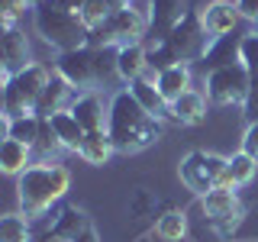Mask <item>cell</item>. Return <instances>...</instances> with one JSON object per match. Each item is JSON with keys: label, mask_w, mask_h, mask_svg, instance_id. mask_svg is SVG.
<instances>
[{"label": "cell", "mask_w": 258, "mask_h": 242, "mask_svg": "<svg viewBox=\"0 0 258 242\" xmlns=\"http://www.w3.org/2000/svg\"><path fill=\"white\" fill-rule=\"evenodd\" d=\"M107 107H110L107 133H110L113 149H116L119 155H136V152L155 145V139L161 136V119L152 116V113L129 94V87L113 94Z\"/></svg>", "instance_id": "cell-1"}, {"label": "cell", "mask_w": 258, "mask_h": 242, "mask_svg": "<svg viewBox=\"0 0 258 242\" xmlns=\"http://www.w3.org/2000/svg\"><path fill=\"white\" fill-rule=\"evenodd\" d=\"M71 188V171L58 161L52 165H32L20 174V210L23 216H45L52 204L68 194Z\"/></svg>", "instance_id": "cell-2"}, {"label": "cell", "mask_w": 258, "mask_h": 242, "mask_svg": "<svg viewBox=\"0 0 258 242\" xmlns=\"http://www.w3.org/2000/svg\"><path fill=\"white\" fill-rule=\"evenodd\" d=\"M32 23H36V32L45 39L52 48L58 52H75V48H84L87 39H91V29L84 26L81 13L68 10L58 0H42V4L32 7Z\"/></svg>", "instance_id": "cell-3"}, {"label": "cell", "mask_w": 258, "mask_h": 242, "mask_svg": "<svg viewBox=\"0 0 258 242\" xmlns=\"http://www.w3.org/2000/svg\"><path fill=\"white\" fill-rule=\"evenodd\" d=\"M55 75H61L71 87H97L110 75H116V48H75V52H58L55 58Z\"/></svg>", "instance_id": "cell-4"}, {"label": "cell", "mask_w": 258, "mask_h": 242, "mask_svg": "<svg viewBox=\"0 0 258 242\" xmlns=\"http://www.w3.org/2000/svg\"><path fill=\"white\" fill-rule=\"evenodd\" d=\"M149 32V7H123L110 16L103 26L91 29V39L87 45L91 48H119V45H129V42H139V36Z\"/></svg>", "instance_id": "cell-5"}, {"label": "cell", "mask_w": 258, "mask_h": 242, "mask_svg": "<svg viewBox=\"0 0 258 242\" xmlns=\"http://www.w3.org/2000/svg\"><path fill=\"white\" fill-rule=\"evenodd\" d=\"M45 84H48V71L42 65H29L20 75L4 78V123L26 116V113H36Z\"/></svg>", "instance_id": "cell-6"}, {"label": "cell", "mask_w": 258, "mask_h": 242, "mask_svg": "<svg viewBox=\"0 0 258 242\" xmlns=\"http://www.w3.org/2000/svg\"><path fill=\"white\" fill-rule=\"evenodd\" d=\"M168 45H171V52H174V58L177 62H204V55H207V48H210V32L204 26V13H197V10H187L177 20V26L168 32V39H165Z\"/></svg>", "instance_id": "cell-7"}, {"label": "cell", "mask_w": 258, "mask_h": 242, "mask_svg": "<svg viewBox=\"0 0 258 242\" xmlns=\"http://www.w3.org/2000/svg\"><path fill=\"white\" fill-rule=\"evenodd\" d=\"M226 171V158L213 155V152H200L194 149L187 155L181 158V165H177V174H181V184L194 194H210L216 191V181H220V174Z\"/></svg>", "instance_id": "cell-8"}, {"label": "cell", "mask_w": 258, "mask_h": 242, "mask_svg": "<svg viewBox=\"0 0 258 242\" xmlns=\"http://www.w3.org/2000/svg\"><path fill=\"white\" fill-rule=\"evenodd\" d=\"M248 84H252V75L242 62L226 65V68H216L204 78L207 87V100L220 103V107H229V103H242L248 94Z\"/></svg>", "instance_id": "cell-9"}, {"label": "cell", "mask_w": 258, "mask_h": 242, "mask_svg": "<svg viewBox=\"0 0 258 242\" xmlns=\"http://www.w3.org/2000/svg\"><path fill=\"white\" fill-rule=\"evenodd\" d=\"M200 210H204V216L223 232V236L236 229L242 223V213H245V207H242V200L236 197V191H220V188L200 197Z\"/></svg>", "instance_id": "cell-10"}, {"label": "cell", "mask_w": 258, "mask_h": 242, "mask_svg": "<svg viewBox=\"0 0 258 242\" xmlns=\"http://www.w3.org/2000/svg\"><path fill=\"white\" fill-rule=\"evenodd\" d=\"M184 13V0H149V39L165 42Z\"/></svg>", "instance_id": "cell-11"}, {"label": "cell", "mask_w": 258, "mask_h": 242, "mask_svg": "<svg viewBox=\"0 0 258 242\" xmlns=\"http://www.w3.org/2000/svg\"><path fill=\"white\" fill-rule=\"evenodd\" d=\"M107 113L110 107H103V97L87 91V94H78L75 103H71V116L84 126V133H100L107 129Z\"/></svg>", "instance_id": "cell-12"}, {"label": "cell", "mask_w": 258, "mask_h": 242, "mask_svg": "<svg viewBox=\"0 0 258 242\" xmlns=\"http://www.w3.org/2000/svg\"><path fill=\"white\" fill-rule=\"evenodd\" d=\"M75 87L68 84L61 75H55V78H48V84H45V91L42 97H39V107H36V116H55V113H61V110H71V103H75Z\"/></svg>", "instance_id": "cell-13"}, {"label": "cell", "mask_w": 258, "mask_h": 242, "mask_svg": "<svg viewBox=\"0 0 258 242\" xmlns=\"http://www.w3.org/2000/svg\"><path fill=\"white\" fill-rule=\"evenodd\" d=\"M0 48H4V78H13L20 75L23 68H29V39L26 32L20 29H4V42H0Z\"/></svg>", "instance_id": "cell-14"}, {"label": "cell", "mask_w": 258, "mask_h": 242, "mask_svg": "<svg viewBox=\"0 0 258 242\" xmlns=\"http://www.w3.org/2000/svg\"><path fill=\"white\" fill-rule=\"evenodd\" d=\"M258 171V158H252L248 152H236V155L226 158V171L220 174V181H216V188L220 191H236L242 184H248Z\"/></svg>", "instance_id": "cell-15"}, {"label": "cell", "mask_w": 258, "mask_h": 242, "mask_svg": "<svg viewBox=\"0 0 258 242\" xmlns=\"http://www.w3.org/2000/svg\"><path fill=\"white\" fill-rule=\"evenodd\" d=\"M242 20L236 4H226V0H213V4H207L204 10V26L210 32V39H220V36H229V32H236V23Z\"/></svg>", "instance_id": "cell-16"}, {"label": "cell", "mask_w": 258, "mask_h": 242, "mask_svg": "<svg viewBox=\"0 0 258 242\" xmlns=\"http://www.w3.org/2000/svg\"><path fill=\"white\" fill-rule=\"evenodd\" d=\"M91 226V220L84 216V210L78 207H61L55 213L52 226H48V239H58V242H75L81 232Z\"/></svg>", "instance_id": "cell-17"}, {"label": "cell", "mask_w": 258, "mask_h": 242, "mask_svg": "<svg viewBox=\"0 0 258 242\" xmlns=\"http://www.w3.org/2000/svg\"><path fill=\"white\" fill-rule=\"evenodd\" d=\"M155 84H158L161 97L168 100V107H171L177 97H184V94L190 91V65L177 62V65H171V68L158 71V75H155Z\"/></svg>", "instance_id": "cell-18"}, {"label": "cell", "mask_w": 258, "mask_h": 242, "mask_svg": "<svg viewBox=\"0 0 258 242\" xmlns=\"http://www.w3.org/2000/svg\"><path fill=\"white\" fill-rule=\"evenodd\" d=\"M239 48H242V39L236 36V32L213 39V42H210V48H207V55H204L207 75H210V71H216V68H226V65H236V62H239Z\"/></svg>", "instance_id": "cell-19"}, {"label": "cell", "mask_w": 258, "mask_h": 242, "mask_svg": "<svg viewBox=\"0 0 258 242\" xmlns=\"http://www.w3.org/2000/svg\"><path fill=\"white\" fill-rule=\"evenodd\" d=\"M145 68H149V58H145V48L139 42H129V45L116 48V78L133 84L136 78L145 75Z\"/></svg>", "instance_id": "cell-20"}, {"label": "cell", "mask_w": 258, "mask_h": 242, "mask_svg": "<svg viewBox=\"0 0 258 242\" xmlns=\"http://www.w3.org/2000/svg\"><path fill=\"white\" fill-rule=\"evenodd\" d=\"M129 94H133L136 100H139L142 107L152 113V116H158V119L171 113L168 100H165V97H161V91H158V84H155L152 78H145V75H142V78H136L133 84H129Z\"/></svg>", "instance_id": "cell-21"}, {"label": "cell", "mask_w": 258, "mask_h": 242, "mask_svg": "<svg viewBox=\"0 0 258 242\" xmlns=\"http://www.w3.org/2000/svg\"><path fill=\"white\" fill-rule=\"evenodd\" d=\"M48 123H52L55 136H58V142L64 145V149H68V152H81L87 133H84V126L71 116V110H61V113H55V116H48Z\"/></svg>", "instance_id": "cell-22"}, {"label": "cell", "mask_w": 258, "mask_h": 242, "mask_svg": "<svg viewBox=\"0 0 258 242\" xmlns=\"http://www.w3.org/2000/svg\"><path fill=\"white\" fill-rule=\"evenodd\" d=\"M171 116L177 119V123H184V126L204 123V116H207V97L190 87L184 97H177V100L171 103Z\"/></svg>", "instance_id": "cell-23"}, {"label": "cell", "mask_w": 258, "mask_h": 242, "mask_svg": "<svg viewBox=\"0 0 258 242\" xmlns=\"http://www.w3.org/2000/svg\"><path fill=\"white\" fill-rule=\"evenodd\" d=\"M0 168H4V174L20 177L26 168H32V149L16 139H4V145H0Z\"/></svg>", "instance_id": "cell-24"}, {"label": "cell", "mask_w": 258, "mask_h": 242, "mask_svg": "<svg viewBox=\"0 0 258 242\" xmlns=\"http://www.w3.org/2000/svg\"><path fill=\"white\" fill-rule=\"evenodd\" d=\"M113 152H116V149H113L110 133H107V129H100V133H87V139H84V145H81L78 155L84 158L87 165H107Z\"/></svg>", "instance_id": "cell-25"}, {"label": "cell", "mask_w": 258, "mask_h": 242, "mask_svg": "<svg viewBox=\"0 0 258 242\" xmlns=\"http://www.w3.org/2000/svg\"><path fill=\"white\" fill-rule=\"evenodd\" d=\"M42 116H36V113H26V116H16V119H7V139H16L23 145H36L39 133H42Z\"/></svg>", "instance_id": "cell-26"}, {"label": "cell", "mask_w": 258, "mask_h": 242, "mask_svg": "<svg viewBox=\"0 0 258 242\" xmlns=\"http://www.w3.org/2000/svg\"><path fill=\"white\" fill-rule=\"evenodd\" d=\"M155 232L165 242H181L184 236H187V216H184V210H165V213L158 216L155 223Z\"/></svg>", "instance_id": "cell-27"}, {"label": "cell", "mask_w": 258, "mask_h": 242, "mask_svg": "<svg viewBox=\"0 0 258 242\" xmlns=\"http://www.w3.org/2000/svg\"><path fill=\"white\" fill-rule=\"evenodd\" d=\"M64 149V145L58 142V136H55V129H52V123H42V133H39V139H36V145H32V158H39V165H52V158L58 155V152Z\"/></svg>", "instance_id": "cell-28"}, {"label": "cell", "mask_w": 258, "mask_h": 242, "mask_svg": "<svg viewBox=\"0 0 258 242\" xmlns=\"http://www.w3.org/2000/svg\"><path fill=\"white\" fill-rule=\"evenodd\" d=\"M0 242H32V229L20 213H7L0 220Z\"/></svg>", "instance_id": "cell-29"}, {"label": "cell", "mask_w": 258, "mask_h": 242, "mask_svg": "<svg viewBox=\"0 0 258 242\" xmlns=\"http://www.w3.org/2000/svg\"><path fill=\"white\" fill-rule=\"evenodd\" d=\"M113 13H116V10L110 7V0H84V7H81V20H84L87 29L103 26Z\"/></svg>", "instance_id": "cell-30"}, {"label": "cell", "mask_w": 258, "mask_h": 242, "mask_svg": "<svg viewBox=\"0 0 258 242\" xmlns=\"http://www.w3.org/2000/svg\"><path fill=\"white\" fill-rule=\"evenodd\" d=\"M145 58H149V68H155V71H165V68H171V65H177L168 42H152L145 48Z\"/></svg>", "instance_id": "cell-31"}, {"label": "cell", "mask_w": 258, "mask_h": 242, "mask_svg": "<svg viewBox=\"0 0 258 242\" xmlns=\"http://www.w3.org/2000/svg\"><path fill=\"white\" fill-rule=\"evenodd\" d=\"M239 62L248 68V75L258 78V29L242 36V48H239Z\"/></svg>", "instance_id": "cell-32"}, {"label": "cell", "mask_w": 258, "mask_h": 242, "mask_svg": "<svg viewBox=\"0 0 258 242\" xmlns=\"http://www.w3.org/2000/svg\"><path fill=\"white\" fill-rule=\"evenodd\" d=\"M242 113H245L248 123L258 119V78H252V84H248V94H245V100H242Z\"/></svg>", "instance_id": "cell-33"}, {"label": "cell", "mask_w": 258, "mask_h": 242, "mask_svg": "<svg viewBox=\"0 0 258 242\" xmlns=\"http://www.w3.org/2000/svg\"><path fill=\"white\" fill-rule=\"evenodd\" d=\"M23 10H26V4H23V0H4V29H13Z\"/></svg>", "instance_id": "cell-34"}, {"label": "cell", "mask_w": 258, "mask_h": 242, "mask_svg": "<svg viewBox=\"0 0 258 242\" xmlns=\"http://www.w3.org/2000/svg\"><path fill=\"white\" fill-rule=\"evenodd\" d=\"M242 152H248L252 158H258V119H255V123H248L245 136H242Z\"/></svg>", "instance_id": "cell-35"}, {"label": "cell", "mask_w": 258, "mask_h": 242, "mask_svg": "<svg viewBox=\"0 0 258 242\" xmlns=\"http://www.w3.org/2000/svg\"><path fill=\"white\" fill-rule=\"evenodd\" d=\"M236 10H239L242 20L258 23V0H236Z\"/></svg>", "instance_id": "cell-36"}, {"label": "cell", "mask_w": 258, "mask_h": 242, "mask_svg": "<svg viewBox=\"0 0 258 242\" xmlns=\"http://www.w3.org/2000/svg\"><path fill=\"white\" fill-rule=\"evenodd\" d=\"M75 242H100V239H97V229H94V226H87V229L81 232V236H78Z\"/></svg>", "instance_id": "cell-37"}, {"label": "cell", "mask_w": 258, "mask_h": 242, "mask_svg": "<svg viewBox=\"0 0 258 242\" xmlns=\"http://www.w3.org/2000/svg\"><path fill=\"white\" fill-rule=\"evenodd\" d=\"M133 4H136V0H110L113 10H123V7H133Z\"/></svg>", "instance_id": "cell-38"}, {"label": "cell", "mask_w": 258, "mask_h": 242, "mask_svg": "<svg viewBox=\"0 0 258 242\" xmlns=\"http://www.w3.org/2000/svg\"><path fill=\"white\" fill-rule=\"evenodd\" d=\"M226 4H236V0H226Z\"/></svg>", "instance_id": "cell-39"}]
</instances>
